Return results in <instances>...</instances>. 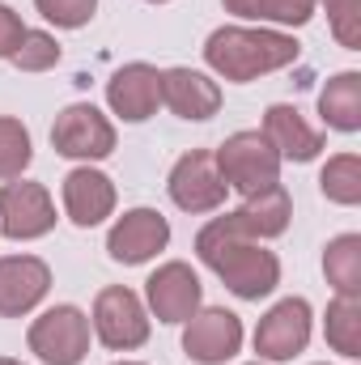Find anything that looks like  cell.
I'll list each match as a JSON object with an SVG mask.
<instances>
[{"label": "cell", "instance_id": "cell-29", "mask_svg": "<svg viewBox=\"0 0 361 365\" xmlns=\"http://www.w3.org/2000/svg\"><path fill=\"white\" fill-rule=\"evenodd\" d=\"M0 365H21V361H13V357H0Z\"/></svg>", "mask_w": 361, "mask_h": 365}, {"label": "cell", "instance_id": "cell-5", "mask_svg": "<svg viewBox=\"0 0 361 365\" xmlns=\"http://www.w3.org/2000/svg\"><path fill=\"white\" fill-rule=\"evenodd\" d=\"M26 340L43 365H81L90 353V314L77 306H51L30 323Z\"/></svg>", "mask_w": 361, "mask_h": 365}, {"label": "cell", "instance_id": "cell-19", "mask_svg": "<svg viewBox=\"0 0 361 365\" xmlns=\"http://www.w3.org/2000/svg\"><path fill=\"white\" fill-rule=\"evenodd\" d=\"M319 115L336 132H357L361 128V73H336L319 90Z\"/></svg>", "mask_w": 361, "mask_h": 365}, {"label": "cell", "instance_id": "cell-1", "mask_svg": "<svg viewBox=\"0 0 361 365\" xmlns=\"http://www.w3.org/2000/svg\"><path fill=\"white\" fill-rule=\"evenodd\" d=\"M298 60V38L264 26H221L204 43V64L225 81H255Z\"/></svg>", "mask_w": 361, "mask_h": 365}, {"label": "cell", "instance_id": "cell-18", "mask_svg": "<svg viewBox=\"0 0 361 365\" xmlns=\"http://www.w3.org/2000/svg\"><path fill=\"white\" fill-rule=\"evenodd\" d=\"M162 106H171L179 119H213L221 110V90L213 77L195 68H166L162 73Z\"/></svg>", "mask_w": 361, "mask_h": 365}, {"label": "cell", "instance_id": "cell-26", "mask_svg": "<svg viewBox=\"0 0 361 365\" xmlns=\"http://www.w3.org/2000/svg\"><path fill=\"white\" fill-rule=\"evenodd\" d=\"M327 21L340 47L361 51V0H327Z\"/></svg>", "mask_w": 361, "mask_h": 365}, {"label": "cell", "instance_id": "cell-16", "mask_svg": "<svg viewBox=\"0 0 361 365\" xmlns=\"http://www.w3.org/2000/svg\"><path fill=\"white\" fill-rule=\"evenodd\" d=\"M64 212L73 225L93 230L115 212V182L93 166H77L64 175Z\"/></svg>", "mask_w": 361, "mask_h": 365}, {"label": "cell", "instance_id": "cell-20", "mask_svg": "<svg viewBox=\"0 0 361 365\" xmlns=\"http://www.w3.org/2000/svg\"><path fill=\"white\" fill-rule=\"evenodd\" d=\"M323 336H327L332 353L357 361L361 357V293H336V297L327 302Z\"/></svg>", "mask_w": 361, "mask_h": 365}, {"label": "cell", "instance_id": "cell-17", "mask_svg": "<svg viewBox=\"0 0 361 365\" xmlns=\"http://www.w3.org/2000/svg\"><path fill=\"white\" fill-rule=\"evenodd\" d=\"M264 140L276 149L280 162H315L323 153V132L302 119L298 106L276 102L264 110Z\"/></svg>", "mask_w": 361, "mask_h": 365}, {"label": "cell", "instance_id": "cell-11", "mask_svg": "<svg viewBox=\"0 0 361 365\" xmlns=\"http://www.w3.org/2000/svg\"><path fill=\"white\" fill-rule=\"evenodd\" d=\"M171 200L179 204L183 212H217L225 204V182H221V170H217V158L213 149H191L183 153L171 170Z\"/></svg>", "mask_w": 361, "mask_h": 365}, {"label": "cell", "instance_id": "cell-13", "mask_svg": "<svg viewBox=\"0 0 361 365\" xmlns=\"http://www.w3.org/2000/svg\"><path fill=\"white\" fill-rule=\"evenodd\" d=\"M145 297H149V310L158 314V323H187L204 302V284L187 264L171 259L145 280Z\"/></svg>", "mask_w": 361, "mask_h": 365}, {"label": "cell", "instance_id": "cell-3", "mask_svg": "<svg viewBox=\"0 0 361 365\" xmlns=\"http://www.w3.org/2000/svg\"><path fill=\"white\" fill-rule=\"evenodd\" d=\"M213 158H217L221 182L238 195H255L272 182H280V158L264 140V132H234L225 136L221 149H213Z\"/></svg>", "mask_w": 361, "mask_h": 365}, {"label": "cell", "instance_id": "cell-12", "mask_svg": "<svg viewBox=\"0 0 361 365\" xmlns=\"http://www.w3.org/2000/svg\"><path fill=\"white\" fill-rule=\"evenodd\" d=\"M310 344V302L285 297L276 302L255 327V353L264 361H293Z\"/></svg>", "mask_w": 361, "mask_h": 365}, {"label": "cell", "instance_id": "cell-10", "mask_svg": "<svg viewBox=\"0 0 361 365\" xmlns=\"http://www.w3.org/2000/svg\"><path fill=\"white\" fill-rule=\"evenodd\" d=\"M166 242H171V221L158 208H128L106 234V255L115 264L136 268L149 264L158 251H166Z\"/></svg>", "mask_w": 361, "mask_h": 365}, {"label": "cell", "instance_id": "cell-6", "mask_svg": "<svg viewBox=\"0 0 361 365\" xmlns=\"http://www.w3.org/2000/svg\"><path fill=\"white\" fill-rule=\"evenodd\" d=\"M289 217H293V200L280 182H272L264 191L247 195L234 212L213 217L208 225L217 234H230V238H243V242H264V238H280L289 230Z\"/></svg>", "mask_w": 361, "mask_h": 365}, {"label": "cell", "instance_id": "cell-33", "mask_svg": "<svg viewBox=\"0 0 361 365\" xmlns=\"http://www.w3.org/2000/svg\"><path fill=\"white\" fill-rule=\"evenodd\" d=\"M315 4H319V0H315Z\"/></svg>", "mask_w": 361, "mask_h": 365}, {"label": "cell", "instance_id": "cell-31", "mask_svg": "<svg viewBox=\"0 0 361 365\" xmlns=\"http://www.w3.org/2000/svg\"><path fill=\"white\" fill-rule=\"evenodd\" d=\"M149 4H166V0H149Z\"/></svg>", "mask_w": 361, "mask_h": 365}, {"label": "cell", "instance_id": "cell-25", "mask_svg": "<svg viewBox=\"0 0 361 365\" xmlns=\"http://www.w3.org/2000/svg\"><path fill=\"white\" fill-rule=\"evenodd\" d=\"M13 64L21 73H47V68L60 64V43L47 30H26L21 43H17V51H13Z\"/></svg>", "mask_w": 361, "mask_h": 365}, {"label": "cell", "instance_id": "cell-15", "mask_svg": "<svg viewBox=\"0 0 361 365\" xmlns=\"http://www.w3.org/2000/svg\"><path fill=\"white\" fill-rule=\"evenodd\" d=\"M106 102L123 123H145L162 106V73L153 64H123L106 81Z\"/></svg>", "mask_w": 361, "mask_h": 365}, {"label": "cell", "instance_id": "cell-32", "mask_svg": "<svg viewBox=\"0 0 361 365\" xmlns=\"http://www.w3.org/2000/svg\"><path fill=\"white\" fill-rule=\"evenodd\" d=\"M251 365H260V361H251Z\"/></svg>", "mask_w": 361, "mask_h": 365}, {"label": "cell", "instance_id": "cell-23", "mask_svg": "<svg viewBox=\"0 0 361 365\" xmlns=\"http://www.w3.org/2000/svg\"><path fill=\"white\" fill-rule=\"evenodd\" d=\"M319 187H323V195H327L332 204H345V208L361 204V158L357 153H336V158H327V166H323V175H319Z\"/></svg>", "mask_w": 361, "mask_h": 365}, {"label": "cell", "instance_id": "cell-4", "mask_svg": "<svg viewBox=\"0 0 361 365\" xmlns=\"http://www.w3.org/2000/svg\"><path fill=\"white\" fill-rule=\"evenodd\" d=\"M93 336L111 349V353H132L149 340V310L145 302L123 289V284H106L93 297V319H90Z\"/></svg>", "mask_w": 361, "mask_h": 365}, {"label": "cell", "instance_id": "cell-30", "mask_svg": "<svg viewBox=\"0 0 361 365\" xmlns=\"http://www.w3.org/2000/svg\"><path fill=\"white\" fill-rule=\"evenodd\" d=\"M115 365H145V361H115Z\"/></svg>", "mask_w": 361, "mask_h": 365}, {"label": "cell", "instance_id": "cell-7", "mask_svg": "<svg viewBox=\"0 0 361 365\" xmlns=\"http://www.w3.org/2000/svg\"><path fill=\"white\" fill-rule=\"evenodd\" d=\"M51 145L60 158L77 162H98L115 153V123L93 106V102H73L56 115L51 123Z\"/></svg>", "mask_w": 361, "mask_h": 365}, {"label": "cell", "instance_id": "cell-8", "mask_svg": "<svg viewBox=\"0 0 361 365\" xmlns=\"http://www.w3.org/2000/svg\"><path fill=\"white\" fill-rule=\"evenodd\" d=\"M56 230V204L43 182H0V234L9 242H30Z\"/></svg>", "mask_w": 361, "mask_h": 365}, {"label": "cell", "instance_id": "cell-22", "mask_svg": "<svg viewBox=\"0 0 361 365\" xmlns=\"http://www.w3.org/2000/svg\"><path fill=\"white\" fill-rule=\"evenodd\" d=\"M225 13L247 21H276V26H306L315 17V0H221Z\"/></svg>", "mask_w": 361, "mask_h": 365}, {"label": "cell", "instance_id": "cell-28", "mask_svg": "<svg viewBox=\"0 0 361 365\" xmlns=\"http://www.w3.org/2000/svg\"><path fill=\"white\" fill-rule=\"evenodd\" d=\"M21 34H26L21 17H17V13H13L9 4H0V60H13V51H17Z\"/></svg>", "mask_w": 361, "mask_h": 365}, {"label": "cell", "instance_id": "cell-21", "mask_svg": "<svg viewBox=\"0 0 361 365\" xmlns=\"http://www.w3.org/2000/svg\"><path fill=\"white\" fill-rule=\"evenodd\" d=\"M323 272L336 293H361V234H340L327 242Z\"/></svg>", "mask_w": 361, "mask_h": 365}, {"label": "cell", "instance_id": "cell-2", "mask_svg": "<svg viewBox=\"0 0 361 365\" xmlns=\"http://www.w3.org/2000/svg\"><path fill=\"white\" fill-rule=\"evenodd\" d=\"M195 255L200 264H208L213 272L225 280V289L243 302H260L280 284V259L264 251L260 242H243L230 234H217L213 225H204L195 234Z\"/></svg>", "mask_w": 361, "mask_h": 365}, {"label": "cell", "instance_id": "cell-14", "mask_svg": "<svg viewBox=\"0 0 361 365\" xmlns=\"http://www.w3.org/2000/svg\"><path fill=\"white\" fill-rule=\"evenodd\" d=\"M51 289V268L39 255H4L0 259V319L30 314Z\"/></svg>", "mask_w": 361, "mask_h": 365}, {"label": "cell", "instance_id": "cell-9", "mask_svg": "<svg viewBox=\"0 0 361 365\" xmlns=\"http://www.w3.org/2000/svg\"><path fill=\"white\" fill-rule=\"evenodd\" d=\"M243 349V319L225 306L195 310L183 327V353L195 365H225Z\"/></svg>", "mask_w": 361, "mask_h": 365}, {"label": "cell", "instance_id": "cell-27", "mask_svg": "<svg viewBox=\"0 0 361 365\" xmlns=\"http://www.w3.org/2000/svg\"><path fill=\"white\" fill-rule=\"evenodd\" d=\"M34 9H39L51 26H60V30H81L93 17L98 0H34Z\"/></svg>", "mask_w": 361, "mask_h": 365}, {"label": "cell", "instance_id": "cell-24", "mask_svg": "<svg viewBox=\"0 0 361 365\" xmlns=\"http://www.w3.org/2000/svg\"><path fill=\"white\" fill-rule=\"evenodd\" d=\"M34 158V145H30V132L21 119L13 115H0V179H21V170L30 166Z\"/></svg>", "mask_w": 361, "mask_h": 365}]
</instances>
